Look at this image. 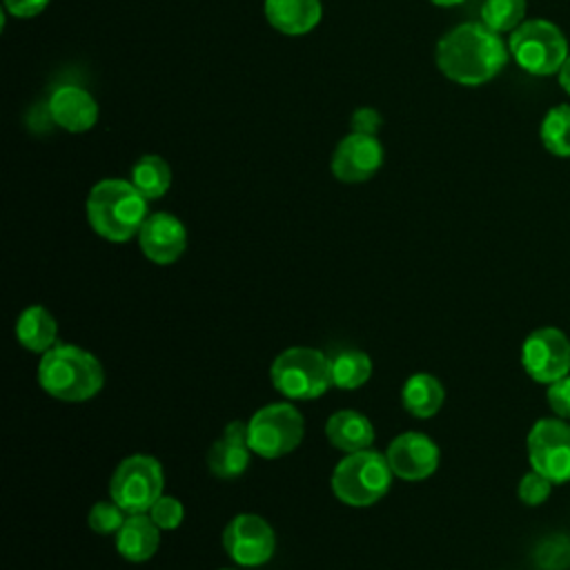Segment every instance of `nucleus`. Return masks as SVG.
<instances>
[{
	"instance_id": "obj_1",
	"label": "nucleus",
	"mask_w": 570,
	"mask_h": 570,
	"mask_svg": "<svg viewBox=\"0 0 570 570\" xmlns=\"http://www.w3.org/2000/svg\"><path fill=\"white\" fill-rule=\"evenodd\" d=\"M501 36L483 22H463L436 45V67L452 82L476 87L492 80L508 62Z\"/></svg>"
},
{
	"instance_id": "obj_2",
	"label": "nucleus",
	"mask_w": 570,
	"mask_h": 570,
	"mask_svg": "<svg viewBox=\"0 0 570 570\" xmlns=\"http://www.w3.org/2000/svg\"><path fill=\"white\" fill-rule=\"evenodd\" d=\"M147 216V198L131 180L105 178L87 196V220L91 229L111 243H125L136 236Z\"/></svg>"
},
{
	"instance_id": "obj_3",
	"label": "nucleus",
	"mask_w": 570,
	"mask_h": 570,
	"mask_svg": "<svg viewBox=\"0 0 570 570\" xmlns=\"http://www.w3.org/2000/svg\"><path fill=\"white\" fill-rule=\"evenodd\" d=\"M40 387L65 403H82L96 396L105 383L98 358L78 345H53L38 365Z\"/></svg>"
},
{
	"instance_id": "obj_4",
	"label": "nucleus",
	"mask_w": 570,
	"mask_h": 570,
	"mask_svg": "<svg viewBox=\"0 0 570 570\" xmlns=\"http://www.w3.org/2000/svg\"><path fill=\"white\" fill-rule=\"evenodd\" d=\"M392 476L394 472L385 454L370 448L350 452L336 463L332 472V492L338 501L347 505L365 508L385 497Z\"/></svg>"
},
{
	"instance_id": "obj_5",
	"label": "nucleus",
	"mask_w": 570,
	"mask_h": 570,
	"mask_svg": "<svg viewBox=\"0 0 570 570\" xmlns=\"http://www.w3.org/2000/svg\"><path fill=\"white\" fill-rule=\"evenodd\" d=\"M269 376L285 399L309 401L332 385L330 356L314 347H289L274 358Z\"/></svg>"
},
{
	"instance_id": "obj_6",
	"label": "nucleus",
	"mask_w": 570,
	"mask_h": 570,
	"mask_svg": "<svg viewBox=\"0 0 570 570\" xmlns=\"http://www.w3.org/2000/svg\"><path fill=\"white\" fill-rule=\"evenodd\" d=\"M508 49L517 65L532 76L559 73L561 65L570 56L563 31L543 18L523 20L512 31Z\"/></svg>"
},
{
	"instance_id": "obj_7",
	"label": "nucleus",
	"mask_w": 570,
	"mask_h": 570,
	"mask_svg": "<svg viewBox=\"0 0 570 570\" xmlns=\"http://www.w3.org/2000/svg\"><path fill=\"white\" fill-rule=\"evenodd\" d=\"M163 465L149 454H131L114 470L109 494L127 514H147L163 497Z\"/></svg>"
},
{
	"instance_id": "obj_8",
	"label": "nucleus",
	"mask_w": 570,
	"mask_h": 570,
	"mask_svg": "<svg viewBox=\"0 0 570 570\" xmlns=\"http://www.w3.org/2000/svg\"><path fill=\"white\" fill-rule=\"evenodd\" d=\"M305 434V421L292 403H272L261 407L247 421V443L263 459H278L298 448Z\"/></svg>"
},
{
	"instance_id": "obj_9",
	"label": "nucleus",
	"mask_w": 570,
	"mask_h": 570,
	"mask_svg": "<svg viewBox=\"0 0 570 570\" xmlns=\"http://www.w3.org/2000/svg\"><path fill=\"white\" fill-rule=\"evenodd\" d=\"M525 445L532 470L552 483L570 481V425L563 419H539Z\"/></svg>"
},
{
	"instance_id": "obj_10",
	"label": "nucleus",
	"mask_w": 570,
	"mask_h": 570,
	"mask_svg": "<svg viewBox=\"0 0 570 570\" xmlns=\"http://www.w3.org/2000/svg\"><path fill=\"white\" fill-rule=\"evenodd\" d=\"M521 365L537 383H554L570 374V341L557 327H539L521 345Z\"/></svg>"
},
{
	"instance_id": "obj_11",
	"label": "nucleus",
	"mask_w": 570,
	"mask_h": 570,
	"mask_svg": "<svg viewBox=\"0 0 570 570\" xmlns=\"http://www.w3.org/2000/svg\"><path fill=\"white\" fill-rule=\"evenodd\" d=\"M223 546L238 566L256 568L272 559L276 537L272 525L258 514H238L227 523Z\"/></svg>"
},
{
	"instance_id": "obj_12",
	"label": "nucleus",
	"mask_w": 570,
	"mask_h": 570,
	"mask_svg": "<svg viewBox=\"0 0 570 570\" xmlns=\"http://www.w3.org/2000/svg\"><path fill=\"white\" fill-rule=\"evenodd\" d=\"M383 163V147L376 136L352 131L332 154V174L341 183H363L372 178Z\"/></svg>"
},
{
	"instance_id": "obj_13",
	"label": "nucleus",
	"mask_w": 570,
	"mask_h": 570,
	"mask_svg": "<svg viewBox=\"0 0 570 570\" xmlns=\"http://www.w3.org/2000/svg\"><path fill=\"white\" fill-rule=\"evenodd\" d=\"M385 459L394 476L405 481H421L434 474L439 468V448L428 434L403 432L390 441Z\"/></svg>"
},
{
	"instance_id": "obj_14",
	"label": "nucleus",
	"mask_w": 570,
	"mask_h": 570,
	"mask_svg": "<svg viewBox=\"0 0 570 570\" xmlns=\"http://www.w3.org/2000/svg\"><path fill=\"white\" fill-rule=\"evenodd\" d=\"M138 243L142 254L156 265H169L178 261L187 247V232L185 225L167 214H149L138 232Z\"/></svg>"
},
{
	"instance_id": "obj_15",
	"label": "nucleus",
	"mask_w": 570,
	"mask_h": 570,
	"mask_svg": "<svg viewBox=\"0 0 570 570\" xmlns=\"http://www.w3.org/2000/svg\"><path fill=\"white\" fill-rule=\"evenodd\" d=\"M49 114L58 127L71 134L87 131L98 120V105L94 96L76 85L58 87L49 98Z\"/></svg>"
},
{
	"instance_id": "obj_16",
	"label": "nucleus",
	"mask_w": 570,
	"mask_h": 570,
	"mask_svg": "<svg viewBox=\"0 0 570 570\" xmlns=\"http://www.w3.org/2000/svg\"><path fill=\"white\" fill-rule=\"evenodd\" d=\"M249 452L252 448L247 443V423L234 421L225 428L223 436L209 448V472L218 479H236L247 470Z\"/></svg>"
},
{
	"instance_id": "obj_17",
	"label": "nucleus",
	"mask_w": 570,
	"mask_h": 570,
	"mask_svg": "<svg viewBox=\"0 0 570 570\" xmlns=\"http://www.w3.org/2000/svg\"><path fill=\"white\" fill-rule=\"evenodd\" d=\"M267 22L285 36L309 33L323 16L321 0H265Z\"/></svg>"
},
{
	"instance_id": "obj_18",
	"label": "nucleus",
	"mask_w": 570,
	"mask_h": 570,
	"mask_svg": "<svg viewBox=\"0 0 570 570\" xmlns=\"http://www.w3.org/2000/svg\"><path fill=\"white\" fill-rule=\"evenodd\" d=\"M160 543V528L149 514H129L120 530L116 532L118 554L131 563H142L151 559Z\"/></svg>"
},
{
	"instance_id": "obj_19",
	"label": "nucleus",
	"mask_w": 570,
	"mask_h": 570,
	"mask_svg": "<svg viewBox=\"0 0 570 570\" xmlns=\"http://www.w3.org/2000/svg\"><path fill=\"white\" fill-rule=\"evenodd\" d=\"M325 434L330 443L343 452L367 450L374 441V425L356 410H338L327 419Z\"/></svg>"
},
{
	"instance_id": "obj_20",
	"label": "nucleus",
	"mask_w": 570,
	"mask_h": 570,
	"mask_svg": "<svg viewBox=\"0 0 570 570\" xmlns=\"http://www.w3.org/2000/svg\"><path fill=\"white\" fill-rule=\"evenodd\" d=\"M16 336L29 352L45 354L56 345L58 323L47 307L31 305L18 316Z\"/></svg>"
},
{
	"instance_id": "obj_21",
	"label": "nucleus",
	"mask_w": 570,
	"mask_h": 570,
	"mask_svg": "<svg viewBox=\"0 0 570 570\" xmlns=\"http://www.w3.org/2000/svg\"><path fill=\"white\" fill-rule=\"evenodd\" d=\"M401 401L412 416L430 419L441 410L445 401V390L436 376L419 372L405 381L401 390Z\"/></svg>"
},
{
	"instance_id": "obj_22",
	"label": "nucleus",
	"mask_w": 570,
	"mask_h": 570,
	"mask_svg": "<svg viewBox=\"0 0 570 570\" xmlns=\"http://www.w3.org/2000/svg\"><path fill=\"white\" fill-rule=\"evenodd\" d=\"M332 385L341 390H356L372 376V361L356 347H345L330 356Z\"/></svg>"
},
{
	"instance_id": "obj_23",
	"label": "nucleus",
	"mask_w": 570,
	"mask_h": 570,
	"mask_svg": "<svg viewBox=\"0 0 570 570\" xmlns=\"http://www.w3.org/2000/svg\"><path fill=\"white\" fill-rule=\"evenodd\" d=\"M131 183L147 200H156L167 194L171 185V169L165 158L156 154H147L138 158L136 165L131 167Z\"/></svg>"
},
{
	"instance_id": "obj_24",
	"label": "nucleus",
	"mask_w": 570,
	"mask_h": 570,
	"mask_svg": "<svg viewBox=\"0 0 570 570\" xmlns=\"http://www.w3.org/2000/svg\"><path fill=\"white\" fill-rule=\"evenodd\" d=\"M541 145L559 158L570 156V105H554L539 127Z\"/></svg>"
},
{
	"instance_id": "obj_25",
	"label": "nucleus",
	"mask_w": 570,
	"mask_h": 570,
	"mask_svg": "<svg viewBox=\"0 0 570 570\" xmlns=\"http://www.w3.org/2000/svg\"><path fill=\"white\" fill-rule=\"evenodd\" d=\"M525 0H483L481 22L497 33L514 31L525 18Z\"/></svg>"
},
{
	"instance_id": "obj_26",
	"label": "nucleus",
	"mask_w": 570,
	"mask_h": 570,
	"mask_svg": "<svg viewBox=\"0 0 570 570\" xmlns=\"http://www.w3.org/2000/svg\"><path fill=\"white\" fill-rule=\"evenodd\" d=\"M534 559L541 570H566L570 566V539L554 534L541 541Z\"/></svg>"
},
{
	"instance_id": "obj_27",
	"label": "nucleus",
	"mask_w": 570,
	"mask_h": 570,
	"mask_svg": "<svg viewBox=\"0 0 570 570\" xmlns=\"http://www.w3.org/2000/svg\"><path fill=\"white\" fill-rule=\"evenodd\" d=\"M127 512L111 499V501H98L94 503V508L89 510V517H87V523L94 532L98 534H111V532H118L120 525L125 523V517Z\"/></svg>"
},
{
	"instance_id": "obj_28",
	"label": "nucleus",
	"mask_w": 570,
	"mask_h": 570,
	"mask_svg": "<svg viewBox=\"0 0 570 570\" xmlns=\"http://www.w3.org/2000/svg\"><path fill=\"white\" fill-rule=\"evenodd\" d=\"M550 490H552V481L546 479L543 474H539L537 470L532 472H525L519 481V499L525 503V505H539L543 503L548 497H550Z\"/></svg>"
},
{
	"instance_id": "obj_29",
	"label": "nucleus",
	"mask_w": 570,
	"mask_h": 570,
	"mask_svg": "<svg viewBox=\"0 0 570 570\" xmlns=\"http://www.w3.org/2000/svg\"><path fill=\"white\" fill-rule=\"evenodd\" d=\"M149 517L151 521L160 528V530H176L180 523H183V517H185V510H183V503L174 497H160L151 510H149Z\"/></svg>"
},
{
	"instance_id": "obj_30",
	"label": "nucleus",
	"mask_w": 570,
	"mask_h": 570,
	"mask_svg": "<svg viewBox=\"0 0 570 570\" xmlns=\"http://www.w3.org/2000/svg\"><path fill=\"white\" fill-rule=\"evenodd\" d=\"M548 403L552 407V412L563 419V421H570V374L550 383L548 385Z\"/></svg>"
},
{
	"instance_id": "obj_31",
	"label": "nucleus",
	"mask_w": 570,
	"mask_h": 570,
	"mask_svg": "<svg viewBox=\"0 0 570 570\" xmlns=\"http://www.w3.org/2000/svg\"><path fill=\"white\" fill-rule=\"evenodd\" d=\"M381 127V114L372 107H361L352 114V131L374 136Z\"/></svg>"
},
{
	"instance_id": "obj_32",
	"label": "nucleus",
	"mask_w": 570,
	"mask_h": 570,
	"mask_svg": "<svg viewBox=\"0 0 570 570\" xmlns=\"http://www.w3.org/2000/svg\"><path fill=\"white\" fill-rule=\"evenodd\" d=\"M2 2H4V9L16 18H33L49 4V0H2Z\"/></svg>"
},
{
	"instance_id": "obj_33",
	"label": "nucleus",
	"mask_w": 570,
	"mask_h": 570,
	"mask_svg": "<svg viewBox=\"0 0 570 570\" xmlns=\"http://www.w3.org/2000/svg\"><path fill=\"white\" fill-rule=\"evenodd\" d=\"M559 85H561V89L566 91V94H570V56L566 58V62L561 65V69H559Z\"/></svg>"
},
{
	"instance_id": "obj_34",
	"label": "nucleus",
	"mask_w": 570,
	"mask_h": 570,
	"mask_svg": "<svg viewBox=\"0 0 570 570\" xmlns=\"http://www.w3.org/2000/svg\"><path fill=\"white\" fill-rule=\"evenodd\" d=\"M430 2L436 4V7H456V4H461L465 0H430Z\"/></svg>"
},
{
	"instance_id": "obj_35",
	"label": "nucleus",
	"mask_w": 570,
	"mask_h": 570,
	"mask_svg": "<svg viewBox=\"0 0 570 570\" xmlns=\"http://www.w3.org/2000/svg\"><path fill=\"white\" fill-rule=\"evenodd\" d=\"M223 570H232V568H223Z\"/></svg>"
}]
</instances>
